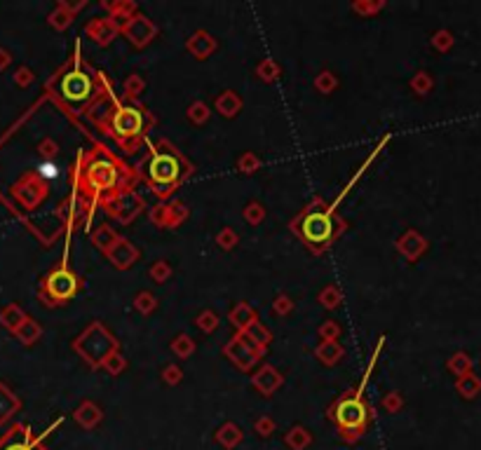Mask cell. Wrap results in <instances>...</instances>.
<instances>
[{"label":"cell","instance_id":"1","mask_svg":"<svg viewBox=\"0 0 481 450\" xmlns=\"http://www.w3.org/2000/svg\"><path fill=\"white\" fill-rule=\"evenodd\" d=\"M331 415L343 432H357V434L362 432L366 427V422H369V408H366V403L362 401V389L340 399Z\"/></svg>","mask_w":481,"mask_h":450},{"label":"cell","instance_id":"2","mask_svg":"<svg viewBox=\"0 0 481 450\" xmlns=\"http://www.w3.org/2000/svg\"><path fill=\"white\" fill-rule=\"evenodd\" d=\"M56 92H59V97L64 99L68 106L80 109V106H85L87 101L92 99L94 85H92V78L85 71L73 68V71L61 75V80L56 82Z\"/></svg>","mask_w":481,"mask_h":450},{"label":"cell","instance_id":"3","mask_svg":"<svg viewBox=\"0 0 481 450\" xmlns=\"http://www.w3.org/2000/svg\"><path fill=\"white\" fill-rule=\"evenodd\" d=\"M148 176L157 186H172L181 179V160L172 150H157L148 162Z\"/></svg>","mask_w":481,"mask_h":450},{"label":"cell","instance_id":"4","mask_svg":"<svg viewBox=\"0 0 481 450\" xmlns=\"http://www.w3.org/2000/svg\"><path fill=\"white\" fill-rule=\"evenodd\" d=\"M333 223L331 211H310L306 218L301 220V234L310 244H324L331 239Z\"/></svg>","mask_w":481,"mask_h":450},{"label":"cell","instance_id":"5","mask_svg":"<svg viewBox=\"0 0 481 450\" xmlns=\"http://www.w3.org/2000/svg\"><path fill=\"white\" fill-rule=\"evenodd\" d=\"M143 113L134 106H118L111 115V129L120 138H132L143 129Z\"/></svg>","mask_w":481,"mask_h":450},{"label":"cell","instance_id":"6","mask_svg":"<svg viewBox=\"0 0 481 450\" xmlns=\"http://www.w3.org/2000/svg\"><path fill=\"white\" fill-rule=\"evenodd\" d=\"M47 287H49V291H52V296L56 298V300H68V298L75 294V289H78V280H75L66 268H61L49 277Z\"/></svg>","mask_w":481,"mask_h":450},{"label":"cell","instance_id":"7","mask_svg":"<svg viewBox=\"0 0 481 450\" xmlns=\"http://www.w3.org/2000/svg\"><path fill=\"white\" fill-rule=\"evenodd\" d=\"M0 450H42V448L31 439L26 427H15L3 441H0Z\"/></svg>","mask_w":481,"mask_h":450},{"label":"cell","instance_id":"8","mask_svg":"<svg viewBox=\"0 0 481 450\" xmlns=\"http://www.w3.org/2000/svg\"><path fill=\"white\" fill-rule=\"evenodd\" d=\"M92 181L97 183L99 188H111L116 183V167L109 160H101L92 167Z\"/></svg>","mask_w":481,"mask_h":450}]
</instances>
